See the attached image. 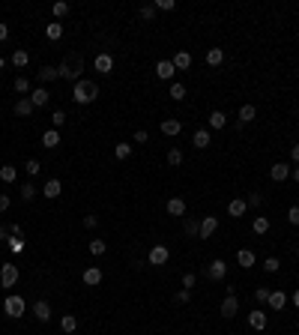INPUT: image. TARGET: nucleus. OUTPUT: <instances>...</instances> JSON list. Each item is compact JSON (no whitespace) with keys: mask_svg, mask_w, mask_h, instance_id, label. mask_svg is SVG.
I'll use <instances>...</instances> for the list:
<instances>
[{"mask_svg":"<svg viewBox=\"0 0 299 335\" xmlns=\"http://www.w3.org/2000/svg\"><path fill=\"white\" fill-rule=\"evenodd\" d=\"M96 96H99V87L90 78H81L78 84H72V102L75 105H90V102H96Z\"/></svg>","mask_w":299,"mask_h":335,"instance_id":"f257e3e1","label":"nucleus"},{"mask_svg":"<svg viewBox=\"0 0 299 335\" xmlns=\"http://www.w3.org/2000/svg\"><path fill=\"white\" fill-rule=\"evenodd\" d=\"M81 72H84V60L81 57H66L60 66H57V75L72 81V84H78L81 81Z\"/></svg>","mask_w":299,"mask_h":335,"instance_id":"f03ea898","label":"nucleus"},{"mask_svg":"<svg viewBox=\"0 0 299 335\" xmlns=\"http://www.w3.org/2000/svg\"><path fill=\"white\" fill-rule=\"evenodd\" d=\"M3 311H6V317L9 320H18V317H24V311H27V303L21 300V296H6L3 300Z\"/></svg>","mask_w":299,"mask_h":335,"instance_id":"7ed1b4c3","label":"nucleus"},{"mask_svg":"<svg viewBox=\"0 0 299 335\" xmlns=\"http://www.w3.org/2000/svg\"><path fill=\"white\" fill-rule=\"evenodd\" d=\"M168 257H171V248L168 245H153V248H150V267H165L168 264Z\"/></svg>","mask_w":299,"mask_h":335,"instance_id":"20e7f679","label":"nucleus"},{"mask_svg":"<svg viewBox=\"0 0 299 335\" xmlns=\"http://www.w3.org/2000/svg\"><path fill=\"white\" fill-rule=\"evenodd\" d=\"M15 281H18V267L15 264H3V267H0V284H3V287H15Z\"/></svg>","mask_w":299,"mask_h":335,"instance_id":"39448f33","label":"nucleus"},{"mask_svg":"<svg viewBox=\"0 0 299 335\" xmlns=\"http://www.w3.org/2000/svg\"><path fill=\"white\" fill-rule=\"evenodd\" d=\"M215 228H218V218H215V215H204V218H201V228H198V237H201V240H209V237L215 234Z\"/></svg>","mask_w":299,"mask_h":335,"instance_id":"423d86ee","label":"nucleus"},{"mask_svg":"<svg viewBox=\"0 0 299 335\" xmlns=\"http://www.w3.org/2000/svg\"><path fill=\"white\" fill-rule=\"evenodd\" d=\"M93 66H96V72H102V75H111V72H114V57L102 51V54H96Z\"/></svg>","mask_w":299,"mask_h":335,"instance_id":"0eeeda50","label":"nucleus"},{"mask_svg":"<svg viewBox=\"0 0 299 335\" xmlns=\"http://www.w3.org/2000/svg\"><path fill=\"white\" fill-rule=\"evenodd\" d=\"M207 275H209L212 281H221L224 275H228V264H224L221 257H218V260H212V264L207 267Z\"/></svg>","mask_w":299,"mask_h":335,"instance_id":"6e6552de","label":"nucleus"},{"mask_svg":"<svg viewBox=\"0 0 299 335\" xmlns=\"http://www.w3.org/2000/svg\"><path fill=\"white\" fill-rule=\"evenodd\" d=\"M42 195H45L48 201H54V198H60V195H63V183H60L57 177H51V180H48V183L42 185Z\"/></svg>","mask_w":299,"mask_h":335,"instance_id":"1a4fd4ad","label":"nucleus"},{"mask_svg":"<svg viewBox=\"0 0 299 335\" xmlns=\"http://www.w3.org/2000/svg\"><path fill=\"white\" fill-rule=\"evenodd\" d=\"M237 311H239V300L228 293V296L221 300V317H228V320H231V317H234Z\"/></svg>","mask_w":299,"mask_h":335,"instance_id":"9d476101","label":"nucleus"},{"mask_svg":"<svg viewBox=\"0 0 299 335\" xmlns=\"http://www.w3.org/2000/svg\"><path fill=\"white\" fill-rule=\"evenodd\" d=\"M30 102H33V108H45L51 102V93L45 87H36V90H30Z\"/></svg>","mask_w":299,"mask_h":335,"instance_id":"9b49d317","label":"nucleus"},{"mask_svg":"<svg viewBox=\"0 0 299 335\" xmlns=\"http://www.w3.org/2000/svg\"><path fill=\"white\" fill-rule=\"evenodd\" d=\"M174 63L171 60H159L156 63V78H162V81H174Z\"/></svg>","mask_w":299,"mask_h":335,"instance_id":"f8f14e48","label":"nucleus"},{"mask_svg":"<svg viewBox=\"0 0 299 335\" xmlns=\"http://www.w3.org/2000/svg\"><path fill=\"white\" fill-rule=\"evenodd\" d=\"M33 317L39 320V323H48V320H51V305H48L45 300H39V303H33Z\"/></svg>","mask_w":299,"mask_h":335,"instance_id":"ddd939ff","label":"nucleus"},{"mask_svg":"<svg viewBox=\"0 0 299 335\" xmlns=\"http://www.w3.org/2000/svg\"><path fill=\"white\" fill-rule=\"evenodd\" d=\"M267 303H269L272 311H281V308L287 305V293H284V290H269V300H267Z\"/></svg>","mask_w":299,"mask_h":335,"instance_id":"4468645a","label":"nucleus"},{"mask_svg":"<svg viewBox=\"0 0 299 335\" xmlns=\"http://www.w3.org/2000/svg\"><path fill=\"white\" fill-rule=\"evenodd\" d=\"M269 177H272L275 183H284V180L290 177V165H287V162H275V165L269 168Z\"/></svg>","mask_w":299,"mask_h":335,"instance_id":"2eb2a0df","label":"nucleus"},{"mask_svg":"<svg viewBox=\"0 0 299 335\" xmlns=\"http://www.w3.org/2000/svg\"><path fill=\"white\" fill-rule=\"evenodd\" d=\"M192 144L198 147V150H207V147L212 144V138H209V129H195V135H192Z\"/></svg>","mask_w":299,"mask_h":335,"instance_id":"dca6fc26","label":"nucleus"},{"mask_svg":"<svg viewBox=\"0 0 299 335\" xmlns=\"http://www.w3.org/2000/svg\"><path fill=\"white\" fill-rule=\"evenodd\" d=\"M165 210H168V215L182 218V215H185V201H182V198H171V201L165 204Z\"/></svg>","mask_w":299,"mask_h":335,"instance_id":"f3484780","label":"nucleus"},{"mask_svg":"<svg viewBox=\"0 0 299 335\" xmlns=\"http://www.w3.org/2000/svg\"><path fill=\"white\" fill-rule=\"evenodd\" d=\"M33 111H36V108H33V102H30V96H21V99L15 102V114H18V117H30V114H33Z\"/></svg>","mask_w":299,"mask_h":335,"instance_id":"a211bd4d","label":"nucleus"},{"mask_svg":"<svg viewBox=\"0 0 299 335\" xmlns=\"http://www.w3.org/2000/svg\"><path fill=\"white\" fill-rule=\"evenodd\" d=\"M254 117H257V108H254V105H242V108H239V129H245Z\"/></svg>","mask_w":299,"mask_h":335,"instance_id":"6ab92c4d","label":"nucleus"},{"mask_svg":"<svg viewBox=\"0 0 299 335\" xmlns=\"http://www.w3.org/2000/svg\"><path fill=\"white\" fill-rule=\"evenodd\" d=\"M237 264H239L242 270H251V267H254V251H251V248H239V251H237Z\"/></svg>","mask_w":299,"mask_h":335,"instance_id":"aec40b11","label":"nucleus"},{"mask_svg":"<svg viewBox=\"0 0 299 335\" xmlns=\"http://www.w3.org/2000/svg\"><path fill=\"white\" fill-rule=\"evenodd\" d=\"M245 210H248V204H245V198H234V201L228 204V215H234V218H239V215H245Z\"/></svg>","mask_w":299,"mask_h":335,"instance_id":"412c9836","label":"nucleus"},{"mask_svg":"<svg viewBox=\"0 0 299 335\" xmlns=\"http://www.w3.org/2000/svg\"><path fill=\"white\" fill-rule=\"evenodd\" d=\"M81 278H84L87 287H96V284H102V270H99V267H90V270H84Z\"/></svg>","mask_w":299,"mask_h":335,"instance_id":"4be33fe9","label":"nucleus"},{"mask_svg":"<svg viewBox=\"0 0 299 335\" xmlns=\"http://www.w3.org/2000/svg\"><path fill=\"white\" fill-rule=\"evenodd\" d=\"M42 147H45V150H54V147H60V132H57V129H48V132L42 135Z\"/></svg>","mask_w":299,"mask_h":335,"instance_id":"5701e85b","label":"nucleus"},{"mask_svg":"<svg viewBox=\"0 0 299 335\" xmlns=\"http://www.w3.org/2000/svg\"><path fill=\"white\" fill-rule=\"evenodd\" d=\"M207 123H209V129H224L228 126V117H224V111H212L207 117Z\"/></svg>","mask_w":299,"mask_h":335,"instance_id":"b1692460","label":"nucleus"},{"mask_svg":"<svg viewBox=\"0 0 299 335\" xmlns=\"http://www.w3.org/2000/svg\"><path fill=\"white\" fill-rule=\"evenodd\" d=\"M171 63H174V69H189V66H192V54H189V51H177Z\"/></svg>","mask_w":299,"mask_h":335,"instance_id":"393cba45","label":"nucleus"},{"mask_svg":"<svg viewBox=\"0 0 299 335\" xmlns=\"http://www.w3.org/2000/svg\"><path fill=\"white\" fill-rule=\"evenodd\" d=\"M248 326L260 332V329L267 326V311H251V314H248Z\"/></svg>","mask_w":299,"mask_h":335,"instance_id":"a878e982","label":"nucleus"},{"mask_svg":"<svg viewBox=\"0 0 299 335\" xmlns=\"http://www.w3.org/2000/svg\"><path fill=\"white\" fill-rule=\"evenodd\" d=\"M162 132H165L168 138H177V135L182 132V123H179V120H162Z\"/></svg>","mask_w":299,"mask_h":335,"instance_id":"bb28decb","label":"nucleus"},{"mask_svg":"<svg viewBox=\"0 0 299 335\" xmlns=\"http://www.w3.org/2000/svg\"><path fill=\"white\" fill-rule=\"evenodd\" d=\"M60 329H63L66 335L78 332V317H72V314H63V317H60Z\"/></svg>","mask_w":299,"mask_h":335,"instance_id":"cd10ccee","label":"nucleus"},{"mask_svg":"<svg viewBox=\"0 0 299 335\" xmlns=\"http://www.w3.org/2000/svg\"><path fill=\"white\" fill-rule=\"evenodd\" d=\"M0 180H3L6 185H9V183H15V180H18V168H12V165H3V168H0Z\"/></svg>","mask_w":299,"mask_h":335,"instance_id":"c85d7f7f","label":"nucleus"},{"mask_svg":"<svg viewBox=\"0 0 299 335\" xmlns=\"http://www.w3.org/2000/svg\"><path fill=\"white\" fill-rule=\"evenodd\" d=\"M36 78H39V81L45 84V81H54V78H60V75H57V69H54V66H42L39 72H36Z\"/></svg>","mask_w":299,"mask_h":335,"instance_id":"c756f323","label":"nucleus"},{"mask_svg":"<svg viewBox=\"0 0 299 335\" xmlns=\"http://www.w3.org/2000/svg\"><path fill=\"white\" fill-rule=\"evenodd\" d=\"M251 231H254V234H267V231H269V218H267V215H257V218L251 221Z\"/></svg>","mask_w":299,"mask_h":335,"instance_id":"7c9ffc66","label":"nucleus"},{"mask_svg":"<svg viewBox=\"0 0 299 335\" xmlns=\"http://www.w3.org/2000/svg\"><path fill=\"white\" fill-rule=\"evenodd\" d=\"M207 63H209V66H221V63H224V51H221V48H209V51H207Z\"/></svg>","mask_w":299,"mask_h":335,"instance_id":"2f4dec72","label":"nucleus"},{"mask_svg":"<svg viewBox=\"0 0 299 335\" xmlns=\"http://www.w3.org/2000/svg\"><path fill=\"white\" fill-rule=\"evenodd\" d=\"M27 63H30V54H27L24 48H18V51L12 54V66H15V69H24Z\"/></svg>","mask_w":299,"mask_h":335,"instance_id":"473e14b6","label":"nucleus"},{"mask_svg":"<svg viewBox=\"0 0 299 335\" xmlns=\"http://www.w3.org/2000/svg\"><path fill=\"white\" fill-rule=\"evenodd\" d=\"M45 36H48L51 42L63 39V24H57V21H54V24H48V27H45Z\"/></svg>","mask_w":299,"mask_h":335,"instance_id":"72a5a7b5","label":"nucleus"},{"mask_svg":"<svg viewBox=\"0 0 299 335\" xmlns=\"http://www.w3.org/2000/svg\"><path fill=\"white\" fill-rule=\"evenodd\" d=\"M168 165L171 168H179L182 165V150H179V147H171V150H168Z\"/></svg>","mask_w":299,"mask_h":335,"instance_id":"f704fd0d","label":"nucleus"},{"mask_svg":"<svg viewBox=\"0 0 299 335\" xmlns=\"http://www.w3.org/2000/svg\"><path fill=\"white\" fill-rule=\"evenodd\" d=\"M36 195H42V192H39V189H36V185H33V183H24V185H21V201H33Z\"/></svg>","mask_w":299,"mask_h":335,"instance_id":"c9c22d12","label":"nucleus"},{"mask_svg":"<svg viewBox=\"0 0 299 335\" xmlns=\"http://www.w3.org/2000/svg\"><path fill=\"white\" fill-rule=\"evenodd\" d=\"M114 156H117L120 162H126V159L132 156V144H117V147H114Z\"/></svg>","mask_w":299,"mask_h":335,"instance_id":"e433bc0d","label":"nucleus"},{"mask_svg":"<svg viewBox=\"0 0 299 335\" xmlns=\"http://www.w3.org/2000/svg\"><path fill=\"white\" fill-rule=\"evenodd\" d=\"M171 96H174V102H182V99H185V84L171 81Z\"/></svg>","mask_w":299,"mask_h":335,"instance_id":"4c0bfd02","label":"nucleus"},{"mask_svg":"<svg viewBox=\"0 0 299 335\" xmlns=\"http://www.w3.org/2000/svg\"><path fill=\"white\" fill-rule=\"evenodd\" d=\"M105 251H108V243H105V240H90V254L102 257Z\"/></svg>","mask_w":299,"mask_h":335,"instance_id":"58836bf2","label":"nucleus"},{"mask_svg":"<svg viewBox=\"0 0 299 335\" xmlns=\"http://www.w3.org/2000/svg\"><path fill=\"white\" fill-rule=\"evenodd\" d=\"M24 171H27V174H30V180H33L36 174H39V171H42V162H39V159H27V165H24Z\"/></svg>","mask_w":299,"mask_h":335,"instance_id":"ea45409f","label":"nucleus"},{"mask_svg":"<svg viewBox=\"0 0 299 335\" xmlns=\"http://www.w3.org/2000/svg\"><path fill=\"white\" fill-rule=\"evenodd\" d=\"M51 12H54V18H63V15H69V3L66 0H57V3L51 6Z\"/></svg>","mask_w":299,"mask_h":335,"instance_id":"a19ab883","label":"nucleus"},{"mask_svg":"<svg viewBox=\"0 0 299 335\" xmlns=\"http://www.w3.org/2000/svg\"><path fill=\"white\" fill-rule=\"evenodd\" d=\"M12 87H15V93H30V81H27L24 75H18V78L12 81Z\"/></svg>","mask_w":299,"mask_h":335,"instance_id":"79ce46f5","label":"nucleus"},{"mask_svg":"<svg viewBox=\"0 0 299 335\" xmlns=\"http://www.w3.org/2000/svg\"><path fill=\"white\" fill-rule=\"evenodd\" d=\"M198 228H201V221H195V218H185V221H182V231L189 234V237H195V234H198Z\"/></svg>","mask_w":299,"mask_h":335,"instance_id":"37998d69","label":"nucleus"},{"mask_svg":"<svg viewBox=\"0 0 299 335\" xmlns=\"http://www.w3.org/2000/svg\"><path fill=\"white\" fill-rule=\"evenodd\" d=\"M189 300H192V290H185V287L174 293V303H177V305H185V303H189Z\"/></svg>","mask_w":299,"mask_h":335,"instance_id":"c03bdc74","label":"nucleus"},{"mask_svg":"<svg viewBox=\"0 0 299 335\" xmlns=\"http://www.w3.org/2000/svg\"><path fill=\"white\" fill-rule=\"evenodd\" d=\"M264 270H267V273H278V270H281V260H278V257H267V260H264Z\"/></svg>","mask_w":299,"mask_h":335,"instance_id":"a18cd8bd","label":"nucleus"},{"mask_svg":"<svg viewBox=\"0 0 299 335\" xmlns=\"http://www.w3.org/2000/svg\"><path fill=\"white\" fill-rule=\"evenodd\" d=\"M156 9H162V12H174V9H177V0H156Z\"/></svg>","mask_w":299,"mask_h":335,"instance_id":"49530a36","label":"nucleus"},{"mask_svg":"<svg viewBox=\"0 0 299 335\" xmlns=\"http://www.w3.org/2000/svg\"><path fill=\"white\" fill-rule=\"evenodd\" d=\"M287 221H290L293 228H299V207H296V204H293V207L287 210Z\"/></svg>","mask_w":299,"mask_h":335,"instance_id":"de8ad7c7","label":"nucleus"},{"mask_svg":"<svg viewBox=\"0 0 299 335\" xmlns=\"http://www.w3.org/2000/svg\"><path fill=\"white\" fill-rule=\"evenodd\" d=\"M138 12H141V18H150V21H153V18H156V3H150V6H141Z\"/></svg>","mask_w":299,"mask_h":335,"instance_id":"09e8293b","label":"nucleus"},{"mask_svg":"<svg viewBox=\"0 0 299 335\" xmlns=\"http://www.w3.org/2000/svg\"><path fill=\"white\" fill-rule=\"evenodd\" d=\"M51 123H54L51 129H60V126L66 123V111H54V117H51Z\"/></svg>","mask_w":299,"mask_h":335,"instance_id":"8fccbe9b","label":"nucleus"},{"mask_svg":"<svg viewBox=\"0 0 299 335\" xmlns=\"http://www.w3.org/2000/svg\"><path fill=\"white\" fill-rule=\"evenodd\" d=\"M195 281H198V275H195V273H185V275H182V287H185V290H192V287H195Z\"/></svg>","mask_w":299,"mask_h":335,"instance_id":"3c124183","label":"nucleus"},{"mask_svg":"<svg viewBox=\"0 0 299 335\" xmlns=\"http://www.w3.org/2000/svg\"><path fill=\"white\" fill-rule=\"evenodd\" d=\"M254 300H257V303H267V300H269V290H267V287H257V290H254Z\"/></svg>","mask_w":299,"mask_h":335,"instance_id":"603ef678","label":"nucleus"},{"mask_svg":"<svg viewBox=\"0 0 299 335\" xmlns=\"http://www.w3.org/2000/svg\"><path fill=\"white\" fill-rule=\"evenodd\" d=\"M9 207H12V198L9 195H0V213H6Z\"/></svg>","mask_w":299,"mask_h":335,"instance_id":"864d4df0","label":"nucleus"},{"mask_svg":"<svg viewBox=\"0 0 299 335\" xmlns=\"http://www.w3.org/2000/svg\"><path fill=\"white\" fill-rule=\"evenodd\" d=\"M147 138H150V135H147L144 129H138V132H135V144H147Z\"/></svg>","mask_w":299,"mask_h":335,"instance_id":"5fc2aeb1","label":"nucleus"},{"mask_svg":"<svg viewBox=\"0 0 299 335\" xmlns=\"http://www.w3.org/2000/svg\"><path fill=\"white\" fill-rule=\"evenodd\" d=\"M96 225H99L96 215H84V228H96Z\"/></svg>","mask_w":299,"mask_h":335,"instance_id":"6e6d98bb","label":"nucleus"},{"mask_svg":"<svg viewBox=\"0 0 299 335\" xmlns=\"http://www.w3.org/2000/svg\"><path fill=\"white\" fill-rule=\"evenodd\" d=\"M260 201H264L260 195H248V201H245V204H248V207H260Z\"/></svg>","mask_w":299,"mask_h":335,"instance_id":"4d7b16f0","label":"nucleus"},{"mask_svg":"<svg viewBox=\"0 0 299 335\" xmlns=\"http://www.w3.org/2000/svg\"><path fill=\"white\" fill-rule=\"evenodd\" d=\"M9 234H12L15 240H21V237H24V231H21V225H12V228H9Z\"/></svg>","mask_w":299,"mask_h":335,"instance_id":"13d9d810","label":"nucleus"},{"mask_svg":"<svg viewBox=\"0 0 299 335\" xmlns=\"http://www.w3.org/2000/svg\"><path fill=\"white\" fill-rule=\"evenodd\" d=\"M6 39H9V27L0 24V42H6Z\"/></svg>","mask_w":299,"mask_h":335,"instance_id":"bf43d9fd","label":"nucleus"},{"mask_svg":"<svg viewBox=\"0 0 299 335\" xmlns=\"http://www.w3.org/2000/svg\"><path fill=\"white\" fill-rule=\"evenodd\" d=\"M290 159L299 165V144H293V147H290Z\"/></svg>","mask_w":299,"mask_h":335,"instance_id":"052dcab7","label":"nucleus"},{"mask_svg":"<svg viewBox=\"0 0 299 335\" xmlns=\"http://www.w3.org/2000/svg\"><path fill=\"white\" fill-rule=\"evenodd\" d=\"M9 245H12V251H21V248H24V243H21V240H12Z\"/></svg>","mask_w":299,"mask_h":335,"instance_id":"680f3d73","label":"nucleus"},{"mask_svg":"<svg viewBox=\"0 0 299 335\" xmlns=\"http://www.w3.org/2000/svg\"><path fill=\"white\" fill-rule=\"evenodd\" d=\"M290 177H293V180L299 183V168H290Z\"/></svg>","mask_w":299,"mask_h":335,"instance_id":"e2e57ef3","label":"nucleus"},{"mask_svg":"<svg viewBox=\"0 0 299 335\" xmlns=\"http://www.w3.org/2000/svg\"><path fill=\"white\" fill-rule=\"evenodd\" d=\"M293 305L299 308V290H293Z\"/></svg>","mask_w":299,"mask_h":335,"instance_id":"0e129e2a","label":"nucleus"},{"mask_svg":"<svg viewBox=\"0 0 299 335\" xmlns=\"http://www.w3.org/2000/svg\"><path fill=\"white\" fill-rule=\"evenodd\" d=\"M0 240H6V228L3 225H0Z\"/></svg>","mask_w":299,"mask_h":335,"instance_id":"69168bd1","label":"nucleus"},{"mask_svg":"<svg viewBox=\"0 0 299 335\" xmlns=\"http://www.w3.org/2000/svg\"><path fill=\"white\" fill-rule=\"evenodd\" d=\"M3 69H6V60H3V57H0V72H3Z\"/></svg>","mask_w":299,"mask_h":335,"instance_id":"338daca9","label":"nucleus"}]
</instances>
